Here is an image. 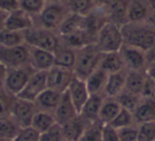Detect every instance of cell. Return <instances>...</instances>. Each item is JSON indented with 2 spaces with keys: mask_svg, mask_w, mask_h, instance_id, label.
<instances>
[{
  "mask_svg": "<svg viewBox=\"0 0 155 141\" xmlns=\"http://www.w3.org/2000/svg\"><path fill=\"white\" fill-rule=\"evenodd\" d=\"M124 45L146 52L155 45V26L150 21L127 22L121 27Z\"/></svg>",
  "mask_w": 155,
  "mask_h": 141,
  "instance_id": "6da1fadb",
  "label": "cell"
},
{
  "mask_svg": "<svg viewBox=\"0 0 155 141\" xmlns=\"http://www.w3.org/2000/svg\"><path fill=\"white\" fill-rule=\"evenodd\" d=\"M70 14L66 1H46L41 13L34 18L35 27L58 32L64 20Z\"/></svg>",
  "mask_w": 155,
  "mask_h": 141,
  "instance_id": "7a4b0ae2",
  "label": "cell"
},
{
  "mask_svg": "<svg viewBox=\"0 0 155 141\" xmlns=\"http://www.w3.org/2000/svg\"><path fill=\"white\" fill-rule=\"evenodd\" d=\"M102 52L95 44L75 50V64L73 68L74 77L86 80L99 67Z\"/></svg>",
  "mask_w": 155,
  "mask_h": 141,
  "instance_id": "3957f363",
  "label": "cell"
},
{
  "mask_svg": "<svg viewBox=\"0 0 155 141\" xmlns=\"http://www.w3.org/2000/svg\"><path fill=\"white\" fill-rule=\"evenodd\" d=\"M25 41L30 47L46 50L52 53H54L61 47V39L58 32L39 27H34L31 30L26 31Z\"/></svg>",
  "mask_w": 155,
  "mask_h": 141,
  "instance_id": "277c9868",
  "label": "cell"
},
{
  "mask_svg": "<svg viewBox=\"0 0 155 141\" xmlns=\"http://www.w3.org/2000/svg\"><path fill=\"white\" fill-rule=\"evenodd\" d=\"M95 45L102 53L119 52L124 45L121 27L113 22H106L98 33Z\"/></svg>",
  "mask_w": 155,
  "mask_h": 141,
  "instance_id": "5b68a950",
  "label": "cell"
},
{
  "mask_svg": "<svg viewBox=\"0 0 155 141\" xmlns=\"http://www.w3.org/2000/svg\"><path fill=\"white\" fill-rule=\"evenodd\" d=\"M34 72L35 70L31 67V65L19 68L8 69L7 77L2 89L11 96L17 97L22 91Z\"/></svg>",
  "mask_w": 155,
  "mask_h": 141,
  "instance_id": "8992f818",
  "label": "cell"
},
{
  "mask_svg": "<svg viewBox=\"0 0 155 141\" xmlns=\"http://www.w3.org/2000/svg\"><path fill=\"white\" fill-rule=\"evenodd\" d=\"M0 62L8 69L30 65V46L22 44L17 47H0Z\"/></svg>",
  "mask_w": 155,
  "mask_h": 141,
  "instance_id": "52a82bcc",
  "label": "cell"
},
{
  "mask_svg": "<svg viewBox=\"0 0 155 141\" xmlns=\"http://www.w3.org/2000/svg\"><path fill=\"white\" fill-rule=\"evenodd\" d=\"M36 111L37 109L33 102H29L16 97L12 104L10 116L13 118L19 128H25L31 126V122Z\"/></svg>",
  "mask_w": 155,
  "mask_h": 141,
  "instance_id": "ba28073f",
  "label": "cell"
},
{
  "mask_svg": "<svg viewBox=\"0 0 155 141\" xmlns=\"http://www.w3.org/2000/svg\"><path fill=\"white\" fill-rule=\"evenodd\" d=\"M73 77L74 73L72 70L54 65L47 71V86L49 89L64 93L67 91Z\"/></svg>",
  "mask_w": 155,
  "mask_h": 141,
  "instance_id": "9c48e42d",
  "label": "cell"
},
{
  "mask_svg": "<svg viewBox=\"0 0 155 141\" xmlns=\"http://www.w3.org/2000/svg\"><path fill=\"white\" fill-rule=\"evenodd\" d=\"M47 88V72L35 71L22 91L17 96V98L34 103L39 94L45 91Z\"/></svg>",
  "mask_w": 155,
  "mask_h": 141,
  "instance_id": "30bf717a",
  "label": "cell"
},
{
  "mask_svg": "<svg viewBox=\"0 0 155 141\" xmlns=\"http://www.w3.org/2000/svg\"><path fill=\"white\" fill-rule=\"evenodd\" d=\"M119 53L127 71H146L147 62L144 57V51L123 45Z\"/></svg>",
  "mask_w": 155,
  "mask_h": 141,
  "instance_id": "8fae6325",
  "label": "cell"
},
{
  "mask_svg": "<svg viewBox=\"0 0 155 141\" xmlns=\"http://www.w3.org/2000/svg\"><path fill=\"white\" fill-rule=\"evenodd\" d=\"M67 93H68L75 110L78 111V113H80L81 109L83 108V106L91 96L87 90L86 83L84 80H81L77 77H73L68 89H67Z\"/></svg>",
  "mask_w": 155,
  "mask_h": 141,
  "instance_id": "7c38bea8",
  "label": "cell"
},
{
  "mask_svg": "<svg viewBox=\"0 0 155 141\" xmlns=\"http://www.w3.org/2000/svg\"><path fill=\"white\" fill-rule=\"evenodd\" d=\"M127 3L129 1H103L102 5L108 22H113L119 27L127 24Z\"/></svg>",
  "mask_w": 155,
  "mask_h": 141,
  "instance_id": "4fadbf2b",
  "label": "cell"
},
{
  "mask_svg": "<svg viewBox=\"0 0 155 141\" xmlns=\"http://www.w3.org/2000/svg\"><path fill=\"white\" fill-rule=\"evenodd\" d=\"M35 27L34 18L22 10L12 12L9 14L5 24V30L15 31V32H26Z\"/></svg>",
  "mask_w": 155,
  "mask_h": 141,
  "instance_id": "5bb4252c",
  "label": "cell"
},
{
  "mask_svg": "<svg viewBox=\"0 0 155 141\" xmlns=\"http://www.w3.org/2000/svg\"><path fill=\"white\" fill-rule=\"evenodd\" d=\"M30 65L35 71L47 72L54 66V54L46 50L30 47Z\"/></svg>",
  "mask_w": 155,
  "mask_h": 141,
  "instance_id": "9a60e30c",
  "label": "cell"
},
{
  "mask_svg": "<svg viewBox=\"0 0 155 141\" xmlns=\"http://www.w3.org/2000/svg\"><path fill=\"white\" fill-rule=\"evenodd\" d=\"M60 39L61 46L72 50H78L88 45H93L96 41L95 37L91 36L85 30L77 31V32L67 35H60Z\"/></svg>",
  "mask_w": 155,
  "mask_h": 141,
  "instance_id": "2e32d148",
  "label": "cell"
},
{
  "mask_svg": "<svg viewBox=\"0 0 155 141\" xmlns=\"http://www.w3.org/2000/svg\"><path fill=\"white\" fill-rule=\"evenodd\" d=\"M89 123L91 122L84 119L82 116L78 115L67 123L61 125L65 141H78Z\"/></svg>",
  "mask_w": 155,
  "mask_h": 141,
  "instance_id": "e0dca14e",
  "label": "cell"
},
{
  "mask_svg": "<svg viewBox=\"0 0 155 141\" xmlns=\"http://www.w3.org/2000/svg\"><path fill=\"white\" fill-rule=\"evenodd\" d=\"M62 94L63 93L47 88L45 91L39 94L38 98L34 102L37 111H44V113L53 115L61 99H62Z\"/></svg>",
  "mask_w": 155,
  "mask_h": 141,
  "instance_id": "ac0fdd59",
  "label": "cell"
},
{
  "mask_svg": "<svg viewBox=\"0 0 155 141\" xmlns=\"http://www.w3.org/2000/svg\"><path fill=\"white\" fill-rule=\"evenodd\" d=\"M79 113L75 110L67 91L64 92L62 94V99H61L60 103H58V107H56L55 111L53 113V117L55 119L56 124L63 125V124L70 121L71 119H73L74 117H77Z\"/></svg>",
  "mask_w": 155,
  "mask_h": 141,
  "instance_id": "d6986e66",
  "label": "cell"
},
{
  "mask_svg": "<svg viewBox=\"0 0 155 141\" xmlns=\"http://www.w3.org/2000/svg\"><path fill=\"white\" fill-rule=\"evenodd\" d=\"M151 16V11L148 1L142 0H131L127 3V22L147 21Z\"/></svg>",
  "mask_w": 155,
  "mask_h": 141,
  "instance_id": "ffe728a7",
  "label": "cell"
},
{
  "mask_svg": "<svg viewBox=\"0 0 155 141\" xmlns=\"http://www.w3.org/2000/svg\"><path fill=\"white\" fill-rule=\"evenodd\" d=\"M104 99H105L104 93L91 94L79 115L82 116L84 119H86L89 122L99 121V113Z\"/></svg>",
  "mask_w": 155,
  "mask_h": 141,
  "instance_id": "44dd1931",
  "label": "cell"
},
{
  "mask_svg": "<svg viewBox=\"0 0 155 141\" xmlns=\"http://www.w3.org/2000/svg\"><path fill=\"white\" fill-rule=\"evenodd\" d=\"M133 116L136 124L155 122V100L142 98L133 111Z\"/></svg>",
  "mask_w": 155,
  "mask_h": 141,
  "instance_id": "7402d4cb",
  "label": "cell"
},
{
  "mask_svg": "<svg viewBox=\"0 0 155 141\" xmlns=\"http://www.w3.org/2000/svg\"><path fill=\"white\" fill-rule=\"evenodd\" d=\"M127 70H122L120 72L113 73L108 75L105 88H104V96L107 98H117L125 88Z\"/></svg>",
  "mask_w": 155,
  "mask_h": 141,
  "instance_id": "603a6c76",
  "label": "cell"
},
{
  "mask_svg": "<svg viewBox=\"0 0 155 141\" xmlns=\"http://www.w3.org/2000/svg\"><path fill=\"white\" fill-rule=\"evenodd\" d=\"M99 69L103 70L107 74L120 72L124 70L125 67L123 64V61L119 52H112V53H103L101 61L99 64ZM127 70V69H125Z\"/></svg>",
  "mask_w": 155,
  "mask_h": 141,
  "instance_id": "cb8c5ba5",
  "label": "cell"
},
{
  "mask_svg": "<svg viewBox=\"0 0 155 141\" xmlns=\"http://www.w3.org/2000/svg\"><path fill=\"white\" fill-rule=\"evenodd\" d=\"M121 110V105L116 98L105 97L99 113V121L103 125H108Z\"/></svg>",
  "mask_w": 155,
  "mask_h": 141,
  "instance_id": "d4e9b609",
  "label": "cell"
},
{
  "mask_svg": "<svg viewBox=\"0 0 155 141\" xmlns=\"http://www.w3.org/2000/svg\"><path fill=\"white\" fill-rule=\"evenodd\" d=\"M108 75L103 70L98 68L95 70L86 80V87L88 90L89 94H96V93H103L104 88H105L106 82H107Z\"/></svg>",
  "mask_w": 155,
  "mask_h": 141,
  "instance_id": "484cf974",
  "label": "cell"
},
{
  "mask_svg": "<svg viewBox=\"0 0 155 141\" xmlns=\"http://www.w3.org/2000/svg\"><path fill=\"white\" fill-rule=\"evenodd\" d=\"M147 82L146 71H127L124 90L141 96Z\"/></svg>",
  "mask_w": 155,
  "mask_h": 141,
  "instance_id": "4316f807",
  "label": "cell"
},
{
  "mask_svg": "<svg viewBox=\"0 0 155 141\" xmlns=\"http://www.w3.org/2000/svg\"><path fill=\"white\" fill-rule=\"evenodd\" d=\"M100 1H94V0H69L66 1L70 13L77 14L82 17H86L91 14L99 5Z\"/></svg>",
  "mask_w": 155,
  "mask_h": 141,
  "instance_id": "83f0119b",
  "label": "cell"
},
{
  "mask_svg": "<svg viewBox=\"0 0 155 141\" xmlns=\"http://www.w3.org/2000/svg\"><path fill=\"white\" fill-rule=\"evenodd\" d=\"M54 65L58 67L72 70L75 64V50L61 46L60 49L54 52Z\"/></svg>",
  "mask_w": 155,
  "mask_h": 141,
  "instance_id": "f1b7e54d",
  "label": "cell"
},
{
  "mask_svg": "<svg viewBox=\"0 0 155 141\" xmlns=\"http://www.w3.org/2000/svg\"><path fill=\"white\" fill-rule=\"evenodd\" d=\"M56 122L52 113H44V111H36L31 122V127L35 130L39 135L47 132L48 130L55 125Z\"/></svg>",
  "mask_w": 155,
  "mask_h": 141,
  "instance_id": "f546056e",
  "label": "cell"
},
{
  "mask_svg": "<svg viewBox=\"0 0 155 141\" xmlns=\"http://www.w3.org/2000/svg\"><path fill=\"white\" fill-rule=\"evenodd\" d=\"M84 19L85 17H82L77 14L70 13L68 17L64 20L62 26L60 27L58 31V35H67L74 33L77 31L84 30Z\"/></svg>",
  "mask_w": 155,
  "mask_h": 141,
  "instance_id": "4dcf8cb0",
  "label": "cell"
},
{
  "mask_svg": "<svg viewBox=\"0 0 155 141\" xmlns=\"http://www.w3.org/2000/svg\"><path fill=\"white\" fill-rule=\"evenodd\" d=\"M19 130V126L10 115L0 117V140H13Z\"/></svg>",
  "mask_w": 155,
  "mask_h": 141,
  "instance_id": "1f68e13d",
  "label": "cell"
},
{
  "mask_svg": "<svg viewBox=\"0 0 155 141\" xmlns=\"http://www.w3.org/2000/svg\"><path fill=\"white\" fill-rule=\"evenodd\" d=\"M25 41V32H15V31L3 30L0 33V47L12 48L17 47Z\"/></svg>",
  "mask_w": 155,
  "mask_h": 141,
  "instance_id": "d6a6232c",
  "label": "cell"
},
{
  "mask_svg": "<svg viewBox=\"0 0 155 141\" xmlns=\"http://www.w3.org/2000/svg\"><path fill=\"white\" fill-rule=\"evenodd\" d=\"M116 99L122 108H125L131 113H133L136 109V107L138 106L139 102L141 101L142 97L139 96V94H135L130 91H127V90H123Z\"/></svg>",
  "mask_w": 155,
  "mask_h": 141,
  "instance_id": "836d02e7",
  "label": "cell"
},
{
  "mask_svg": "<svg viewBox=\"0 0 155 141\" xmlns=\"http://www.w3.org/2000/svg\"><path fill=\"white\" fill-rule=\"evenodd\" d=\"M103 124L100 121L91 122L78 141H102Z\"/></svg>",
  "mask_w": 155,
  "mask_h": 141,
  "instance_id": "e575fe53",
  "label": "cell"
},
{
  "mask_svg": "<svg viewBox=\"0 0 155 141\" xmlns=\"http://www.w3.org/2000/svg\"><path fill=\"white\" fill-rule=\"evenodd\" d=\"M135 123V120H134L133 113H131L130 110L121 107V110L119 111V113L116 116L114 120L110 122L108 125L112 126L115 130H120V128L127 127V126L134 125Z\"/></svg>",
  "mask_w": 155,
  "mask_h": 141,
  "instance_id": "d590c367",
  "label": "cell"
},
{
  "mask_svg": "<svg viewBox=\"0 0 155 141\" xmlns=\"http://www.w3.org/2000/svg\"><path fill=\"white\" fill-rule=\"evenodd\" d=\"M19 5L20 10L29 14L31 17L36 18L45 8L46 1L45 0H19Z\"/></svg>",
  "mask_w": 155,
  "mask_h": 141,
  "instance_id": "8d00e7d4",
  "label": "cell"
},
{
  "mask_svg": "<svg viewBox=\"0 0 155 141\" xmlns=\"http://www.w3.org/2000/svg\"><path fill=\"white\" fill-rule=\"evenodd\" d=\"M155 140V122L138 124L137 141H154Z\"/></svg>",
  "mask_w": 155,
  "mask_h": 141,
  "instance_id": "74e56055",
  "label": "cell"
},
{
  "mask_svg": "<svg viewBox=\"0 0 155 141\" xmlns=\"http://www.w3.org/2000/svg\"><path fill=\"white\" fill-rule=\"evenodd\" d=\"M39 141H65L61 125L55 124L47 132L41 134L39 135Z\"/></svg>",
  "mask_w": 155,
  "mask_h": 141,
  "instance_id": "f35d334b",
  "label": "cell"
},
{
  "mask_svg": "<svg viewBox=\"0 0 155 141\" xmlns=\"http://www.w3.org/2000/svg\"><path fill=\"white\" fill-rule=\"evenodd\" d=\"M16 97L11 96L3 89H0V117L9 116L11 107Z\"/></svg>",
  "mask_w": 155,
  "mask_h": 141,
  "instance_id": "ab89813d",
  "label": "cell"
},
{
  "mask_svg": "<svg viewBox=\"0 0 155 141\" xmlns=\"http://www.w3.org/2000/svg\"><path fill=\"white\" fill-rule=\"evenodd\" d=\"M119 141H137L138 137V124L117 130Z\"/></svg>",
  "mask_w": 155,
  "mask_h": 141,
  "instance_id": "60d3db41",
  "label": "cell"
},
{
  "mask_svg": "<svg viewBox=\"0 0 155 141\" xmlns=\"http://www.w3.org/2000/svg\"><path fill=\"white\" fill-rule=\"evenodd\" d=\"M13 141H39V134L31 126L20 128Z\"/></svg>",
  "mask_w": 155,
  "mask_h": 141,
  "instance_id": "b9f144b4",
  "label": "cell"
},
{
  "mask_svg": "<svg viewBox=\"0 0 155 141\" xmlns=\"http://www.w3.org/2000/svg\"><path fill=\"white\" fill-rule=\"evenodd\" d=\"M20 9L19 0H0V10L7 14Z\"/></svg>",
  "mask_w": 155,
  "mask_h": 141,
  "instance_id": "7bdbcfd3",
  "label": "cell"
},
{
  "mask_svg": "<svg viewBox=\"0 0 155 141\" xmlns=\"http://www.w3.org/2000/svg\"><path fill=\"white\" fill-rule=\"evenodd\" d=\"M102 141H119L117 130L110 125H103V128H102Z\"/></svg>",
  "mask_w": 155,
  "mask_h": 141,
  "instance_id": "ee69618b",
  "label": "cell"
},
{
  "mask_svg": "<svg viewBox=\"0 0 155 141\" xmlns=\"http://www.w3.org/2000/svg\"><path fill=\"white\" fill-rule=\"evenodd\" d=\"M144 57H146L147 67L151 64L155 63V45H153L151 48H149L146 52H144Z\"/></svg>",
  "mask_w": 155,
  "mask_h": 141,
  "instance_id": "f6af8a7d",
  "label": "cell"
},
{
  "mask_svg": "<svg viewBox=\"0 0 155 141\" xmlns=\"http://www.w3.org/2000/svg\"><path fill=\"white\" fill-rule=\"evenodd\" d=\"M7 73H8V68L0 62V88L3 87L5 77H7Z\"/></svg>",
  "mask_w": 155,
  "mask_h": 141,
  "instance_id": "bcb514c9",
  "label": "cell"
},
{
  "mask_svg": "<svg viewBox=\"0 0 155 141\" xmlns=\"http://www.w3.org/2000/svg\"><path fill=\"white\" fill-rule=\"evenodd\" d=\"M146 74H147V77L151 80V81L155 83V63L154 64L149 65V66L147 67L146 68Z\"/></svg>",
  "mask_w": 155,
  "mask_h": 141,
  "instance_id": "7dc6e473",
  "label": "cell"
},
{
  "mask_svg": "<svg viewBox=\"0 0 155 141\" xmlns=\"http://www.w3.org/2000/svg\"><path fill=\"white\" fill-rule=\"evenodd\" d=\"M8 16H9V14L0 10V33L2 32L3 30H5V24H7Z\"/></svg>",
  "mask_w": 155,
  "mask_h": 141,
  "instance_id": "c3c4849f",
  "label": "cell"
},
{
  "mask_svg": "<svg viewBox=\"0 0 155 141\" xmlns=\"http://www.w3.org/2000/svg\"><path fill=\"white\" fill-rule=\"evenodd\" d=\"M149 8H150L151 14H155V0H151V1H148Z\"/></svg>",
  "mask_w": 155,
  "mask_h": 141,
  "instance_id": "681fc988",
  "label": "cell"
},
{
  "mask_svg": "<svg viewBox=\"0 0 155 141\" xmlns=\"http://www.w3.org/2000/svg\"><path fill=\"white\" fill-rule=\"evenodd\" d=\"M148 21H150L151 24L155 26V14H151V16H150V18L148 19Z\"/></svg>",
  "mask_w": 155,
  "mask_h": 141,
  "instance_id": "f907efd6",
  "label": "cell"
},
{
  "mask_svg": "<svg viewBox=\"0 0 155 141\" xmlns=\"http://www.w3.org/2000/svg\"><path fill=\"white\" fill-rule=\"evenodd\" d=\"M0 141H13V140H0Z\"/></svg>",
  "mask_w": 155,
  "mask_h": 141,
  "instance_id": "816d5d0a",
  "label": "cell"
},
{
  "mask_svg": "<svg viewBox=\"0 0 155 141\" xmlns=\"http://www.w3.org/2000/svg\"><path fill=\"white\" fill-rule=\"evenodd\" d=\"M0 89H2V88H0Z\"/></svg>",
  "mask_w": 155,
  "mask_h": 141,
  "instance_id": "f5cc1de1",
  "label": "cell"
},
{
  "mask_svg": "<svg viewBox=\"0 0 155 141\" xmlns=\"http://www.w3.org/2000/svg\"><path fill=\"white\" fill-rule=\"evenodd\" d=\"M154 141H155V140H154Z\"/></svg>",
  "mask_w": 155,
  "mask_h": 141,
  "instance_id": "db71d44e",
  "label": "cell"
}]
</instances>
